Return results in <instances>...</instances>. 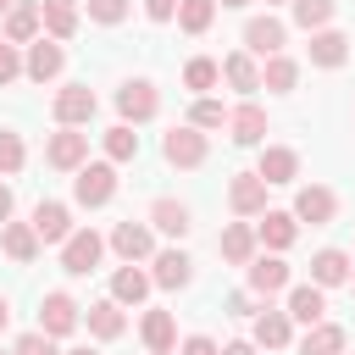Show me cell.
Masks as SVG:
<instances>
[{
  "mask_svg": "<svg viewBox=\"0 0 355 355\" xmlns=\"http://www.w3.org/2000/svg\"><path fill=\"white\" fill-rule=\"evenodd\" d=\"M250 288H255V294H277V288H288V266H283L277 255L250 261Z\"/></svg>",
  "mask_w": 355,
  "mask_h": 355,
  "instance_id": "cell-13",
  "label": "cell"
},
{
  "mask_svg": "<svg viewBox=\"0 0 355 355\" xmlns=\"http://www.w3.org/2000/svg\"><path fill=\"white\" fill-rule=\"evenodd\" d=\"M22 72V61H17V44H0V83H11Z\"/></svg>",
  "mask_w": 355,
  "mask_h": 355,
  "instance_id": "cell-42",
  "label": "cell"
},
{
  "mask_svg": "<svg viewBox=\"0 0 355 355\" xmlns=\"http://www.w3.org/2000/svg\"><path fill=\"white\" fill-rule=\"evenodd\" d=\"M222 72H227V83H233V89H244V94H250V89H261V72H255V61H250V55H227V61H222Z\"/></svg>",
  "mask_w": 355,
  "mask_h": 355,
  "instance_id": "cell-33",
  "label": "cell"
},
{
  "mask_svg": "<svg viewBox=\"0 0 355 355\" xmlns=\"http://www.w3.org/2000/svg\"><path fill=\"white\" fill-rule=\"evenodd\" d=\"M333 17V0H294V22L300 28H322Z\"/></svg>",
  "mask_w": 355,
  "mask_h": 355,
  "instance_id": "cell-36",
  "label": "cell"
},
{
  "mask_svg": "<svg viewBox=\"0 0 355 355\" xmlns=\"http://www.w3.org/2000/svg\"><path fill=\"white\" fill-rule=\"evenodd\" d=\"M61 266L72 272V277H83V272H94L100 266V233H67V250H61Z\"/></svg>",
  "mask_w": 355,
  "mask_h": 355,
  "instance_id": "cell-3",
  "label": "cell"
},
{
  "mask_svg": "<svg viewBox=\"0 0 355 355\" xmlns=\"http://www.w3.org/2000/svg\"><path fill=\"white\" fill-rule=\"evenodd\" d=\"M6 322H11V305H6V294H0V333H6Z\"/></svg>",
  "mask_w": 355,
  "mask_h": 355,
  "instance_id": "cell-48",
  "label": "cell"
},
{
  "mask_svg": "<svg viewBox=\"0 0 355 355\" xmlns=\"http://www.w3.org/2000/svg\"><path fill=\"white\" fill-rule=\"evenodd\" d=\"M294 78H300V67H294L288 55H272V61H266V72H261V83H266V89H277V94H283V89H294Z\"/></svg>",
  "mask_w": 355,
  "mask_h": 355,
  "instance_id": "cell-34",
  "label": "cell"
},
{
  "mask_svg": "<svg viewBox=\"0 0 355 355\" xmlns=\"http://www.w3.org/2000/svg\"><path fill=\"white\" fill-rule=\"evenodd\" d=\"M72 194H78V205H105V200L116 194V166H105V161H94V166H78V183H72Z\"/></svg>",
  "mask_w": 355,
  "mask_h": 355,
  "instance_id": "cell-1",
  "label": "cell"
},
{
  "mask_svg": "<svg viewBox=\"0 0 355 355\" xmlns=\"http://www.w3.org/2000/svg\"><path fill=\"white\" fill-rule=\"evenodd\" d=\"M61 61H67V55H61V44L39 39V44L28 50V61H22V67H28V78H33V83H44V78H55V72H61Z\"/></svg>",
  "mask_w": 355,
  "mask_h": 355,
  "instance_id": "cell-14",
  "label": "cell"
},
{
  "mask_svg": "<svg viewBox=\"0 0 355 355\" xmlns=\"http://www.w3.org/2000/svg\"><path fill=\"white\" fill-rule=\"evenodd\" d=\"M161 150H166V161H172V166H200V161H205V139H200L194 128H172Z\"/></svg>",
  "mask_w": 355,
  "mask_h": 355,
  "instance_id": "cell-6",
  "label": "cell"
},
{
  "mask_svg": "<svg viewBox=\"0 0 355 355\" xmlns=\"http://www.w3.org/2000/svg\"><path fill=\"white\" fill-rule=\"evenodd\" d=\"M244 44H250L255 55H277V50H283V22H277V17H250V22H244Z\"/></svg>",
  "mask_w": 355,
  "mask_h": 355,
  "instance_id": "cell-7",
  "label": "cell"
},
{
  "mask_svg": "<svg viewBox=\"0 0 355 355\" xmlns=\"http://www.w3.org/2000/svg\"><path fill=\"white\" fill-rule=\"evenodd\" d=\"M33 233H39L44 244H67V233H72V216H67V205H55V200H39V205H33Z\"/></svg>",
  "mask_w": 355,
  "mask_h": 355,
  "instance_id": "cell-4",
  "label": "cell"
},
{
  "mask_svg": "<svg viewBox=\"0 0 355 355\" xmlns=\"http://www.w3.org/2000/svg\"><path fill=\"white\" fill-rule=\"evenodd\" d=\"M222 255H227L233 266H250V255H255V233H250L244 222H233V227L222 233Z\"/></svg>",
  "mask_w": 355,
  "mask_h": 355,
  "instance_id": "cell-26",
  "label": "cell"
},
{
  "mask_svg": "<svg viewBox=\"0 0 355 355\" xmlns=\"http://www.w3.org/2000/svg\"><path fill=\"white\" fill-rule=\"evenodd\" d=\"M17 355H61V349L50 344V333H28V338H17Z\"/></svg>",
  "mask_w": 355,
  "mask_h": 355,
  "instance_id": "cell-41",
  "label": "cell"
},
{
  "mask_svg": "<svg viewBox=\"0 0 355 355\" xmlns=\"http://www.w3.org/2000/svg\"><path fill=\"white\" fill-rule=\"evenodd\" d=\"M72 355H94V349H72Z\"/></svg>",
  "mask_w": 355,
  "mask_h": 355,
  "instance_id": "cell-51",
  "label": "cell"
},
{
  "mask_svg": "<svg viewBox=\"0 0 355 355\" xmlns=\"http://www.w3.org/2000/svg\"><path fill=\"white\" fill-rule=\"evenodd\" d=\"M39 17H44V28H50V39H72V28H78L72 0H44V6H39Z\"/></svg>",
  "mask_w": 355,
  "mask_h": 355,
  "instance_id": "cell-24",
  "label": "cell"
},
{
  "mask_svg": "<svg viewBox=\"0 0 355 355\" xmlns=\"http://www.w3.org/2000/svg\"><path fill=\"white\" fill-rule=\"evenodd\" d=\"M89 17L94 22H122L128 17V0H89Z\"/></svg>",
  "mask_w": 355,
  "mask_h": 355,
  "instance_id": "cell-40",
  "label": "cell"
},
{
  "mask_svg": "<svg viewBox=\"0 0 355 355\" xmlns=\"http://www.w3.org/2000/svg\"><path fill=\"white\" fill-rule=\"evenodd\" d=\"M322 311H327V300H322V288H316V283H300V288H288V316H294V322L316 327V322H322Z\"/></svg>",
  "mask_w": 355,
  "mask_h": 355,
  "instance_id": "cell-12",
  "label": "cell"
},
{
  "mask_svg": "<svg viewBox=\"0 0 355 355\" xmlns=\"http://www.w3.org/2000/svg\"><path fill=\"white\" fill-rule=\"evenodd\" d=\"M6 216H11V189H0V227H6Z\"/></svg>",
  "mask_w": 355,
  "mask_h": 355,
  "instance_id": "cell-46",
  "label": "cell"
},
{
  "mask_svg": "<svg viewBox=\"0 0 355 355\" xmlns=\"http://www.w3.org/2000/svg\"><path fill=\"white\" fill-rule=\"evenodd\" d=\"M183 83H189V89H211V83H216V61H205V55L189 61V67H183Z\"/></svg>",
  "mask_w": 355,
  "mask_h": 355,
  "instance_id": "cell-38",
  "label": "cell"
},
{
  "mask_svg": "<svg viewBox=\"0 0 355 355\" xmlns=\"http://www.w3.org/2000/svg\"><path fill=\"white\" fill-rule=\"evenodd\" d=\"M227 311H233V316H250V311H255V300H250V294H233V300H227Z\"/></svg>",
  "mask_w": 355,
  "mask_h": 355,
  "instance_id": "cell-45",
  "label": "cell"
},
{
  "mask_svg": "<svg viewBox=\"0 0 355 355\" xmlns=\"http://www.w3.org/2000/svg\"><path fill=\"white\" fill-rule=\"evenodd\" d=\"M105 155H111V161H133V155H139V133H133L128 122L111 128V133H105Z\"/></svg>",
  "mask_w": 355,
  "mask_h": 355,
  "instance_id": "cell-35",
  "label": "cell"
},
{
  "mask_svg": "<svg viewBox=\"0 0 355 355\" xmlns=\"http://www.w3.org/2000/svg\"><path fill=\"white\" fill-rule=\"evenodd\" d=\"M111 250H116L122 261H144V255H150V227H144V222H116Z\"/></svg>",
  "mask_w": 355,
  "mask_h": 355,
  "instance_id": "cell-11",
  "label": "cell"
},
{
  "mask_svg": "<svg viewBox=\"0 0 355 355\" xmlns=\"http://www.w3.org/2000/svg\"><path fill=\"white\" fill-rule=\"evenodd\" d=\"M94 116V89L89 83H67L61 94H55V122L61 128H78V122H89Z\"/></svg>",
  "mask_w": 355,
  "mask_h": 355,
  "instance_id": "cell-2",
  "label": "cell"
},
{
  "mask_svg": "<svg viewBox=\"0 0 355 355\" xmlns=\"http://www.w3.org/2000/svg\"><path fill=\"white\" fill-rule=\"evenodd\" d=\"M294 216H300V222H311V227H322V222L333 216V194H327V189H300Z\"/></svg>",
  "mask_w": 355,
  "mask_h": 355,
  "instance_id": "cell-20",
  "label": "cell"
},
{
  "mask_svg": "<svg viewBox=\"0 0 355 355\" xmlns=\"http://www.w3.org/2000/svg\"><path fill=\"white\" fill-rule=\"evenodd\" d=\"M89 333H94V338H116V333H122V311H116L111 300L89 305Z\"/></svg>",
  "mask_w": 355,
  "mask_h": 355,
  "instance_id": "cell-32",
  "label": "cell"
},
{
  "mask_svg": "<svg viewBox=\"0 0 355 355\" xmlns=\"http://www.w3.org/2000/svg\"><path fill=\"white\" fill-rule=\"evenodd\" d=\"M22 166V139L11 128H0V172H17Z\"/></svg>",
  "mask_w": 355,
  "mask_h": 355,
  "instance_id": "cell-39",
  "label": "cell"
},
{
  "mask_svg": "<svg viewBox=\"0 0 355 355\" xmlns=\"http://www.w3.org/2000/svg\"><path fill=\"white\" fill-rule=\"evenodd\" d=\"M227 200H233V211H239V216H255V211L266 205V183H261L255 172H239V178H233V189H227Z\"/></svg>",
  "mask_w": 355,
  "mask_h": 355,
  "instance_id": "cell-10",
  "label": "cell"
},
{
  "mask_svg": "<svg viewBox=\"0 0 355 355\" xmlns=\"http://www.w3.org/2000/svg\"><path fill=\"white\" fill-rule=\"evenodd\" d=\"M0 244H6L11 261H33V255H39V233H33V222H28V227H22V222H6V227H0Z\"/></svg>",
  "mask_w": 355,
  "mask_h": 355,
  "instance_id": "cell-16",
  "label": "cell"
},
{
  "mask_svg": "<svg viewBox=\"0 0 355 355\" xmlns=\"http://www.w3.org/2000/svg\"><path fill=\"white\" fill-rule=\"evenodd\" d=\"M39 22H44V17H39V6H11V11H6V39H11V44H22V39H33V33H39Z\"/></svg>",
  "mask_w": 355,
  "mask_h": 355,
  "instance_id": "cell-25",
  "label": "cell"
},
{
  "mask_svg": "<svg viewBox=\"0 0 355 355\" xmlns=\"http://www.w3.org/2000/svg\"><path fill=\"white\" fill-rule=\"evenodd\" d=\"M183 355H222V349H216V344H211V338H200V333H194V338H189V344H183Z\"/></svg>",
  "mask_w": 355,
  "mask_h": 355,
  "instance_id": "cell-44",
  "label": "cell"
},
{
  "mask_svg": "<svg viewBox=\"0 0 355 355\" xmlns=\"http://www.w3.org/2000/svg\"><path fill=\"white\" fill-rule=\"evenodd\" d=\"M222 6H244V0H222Z\"/></svg>",
  "mask_w": 355,
  "mask_h": 355,
  "instance_id": "cell-50",
  "label": "cell"
},
{
  "mask_svg": "<svg viewBox=\"0 0 355 355\" xmlns=\"http://www.w3.org/2000/svg\"><path fill=\"white\" fill-rule=\"evenodd\" d=\"M150 222H155L161 233L183 239V233H189V205H178V200H155V205H150Z\"/></svg>",
  "mask_w": 355,
  "mask_h": 355,
  "instance_id": "cell-21",
  "label": "cell"
},
{
  "mask_svg": "<svg viewBox=\"0 0 355 355\" xmlns=\"http://www.w3.org/2000/svg\"><path fill=\"white\" fill-rule=\"evenodd\" d=\"M144 344H150L155 355H166V349L178 344V327H172L166 311H150V316H144Z\"/></svg>",
  "mask_w": 355,
  "mask_h": 355,
  "instance_id": "cell-28",
  "label": "cell"
},
{
  "mask_svg": "<svg viewBox=\"0 0 355 355\" xmlns=\"http://www.w3.org/2000/svg\"><path fill=\"white\" fill-rule=\"evenodd\" d=\"M344 55H349V39H344V33H333V28L311 33V61H316V67H338Z\"/></svg>",
  "mask_w": 355,
  "mask_h": 355,
  "instance_id": "cell-18",
  "label": "cell"
},
{
  "mask_svg": "<svg viewBox=\"0 0 355 355\" xmlns=\"http://www.w3.org/2000/svg\"><path fill=\"white\" fill-rule=\"evenodd\" d=\"M155 283H161V288H183V283H189V255H183V250L155 255Z\"/></svg>",
  "mask_w": 355,
  "mask_h": 355,
  "instance_id": "cell-27",
  "label": "cell"
},
{
  "mask_svg": "<svg viewBox=\"0 0 355 355\" xmlns=\"http://www.w3.org/2000/svg\"><path fill=\"white\" fill-rule=\"evenodd\" d=\"M349 277V255L344 250H322L316 261H311V283L316 288H333V283H344Z\"/></svg>",
  "mask_w": 355,
  "mask_h": 355,
  "instance_id": "cell-17",
  "label": "cell"
},
{
  "mask_svg": "<svg viewBox=\"0 0 355 355\" xmlns=\"http://www.w3.org/2000/svg\"><path fill=\"white\" fill-rule=\"evenodd\" d=\"M294 172H300V161H294V150H261V183H294Z\"/></svg>",
  "mask_w": 355,
  "mask_h": 355,
  "instance_id": "cell-15",
  "label": "cell"
},
{
  "mask_svg": "<svg viewBox=\"0 0 355 355\" xmlns=\"http://www.w3.org/2000/svg\"><path fill=\"white\" fill-rule=\"evenodd\" d=\"M211 17H216V0H178V22H183V33H205Z\"/></svg>",
  "mask_w": 355,
  "mask_h": 355,
  "instance_id": "cell-30",
  "label": "cell"
},
{
  "mask_svg": "<svg viewBox=\"0 0 355 355\" xmlns=\"http://www.w3.org/2000/svg\"><path fill=\"white\" fill-rule=\"evenodd\" d=\"M227 128H233V144H261V133H266V111H261V105H244V111L227 116Z\"/></svg>",
  "mask_w": 355,
  "mask_h": 355,
  "instance_id": "cell-19",
  "label": "cell"
},
{
  "mask_svg": "<svg viewBox=\"0 0 355 355\" xmlns=\"http://www.w3.org/2000/svg\"><path fill=\"white\" fill-rule=\"evenodd\" d=\"M222 122H227L222 100H194V111H189V128H222Z\"/></svg>",
  "mask_w": 355,
  "mask_h": 355,
  "instance_id": "cell-37",
  "label": "cell"
},
{
  "mask_svg": "<svg viewBox=\"0 0 355 355\" xmlns=\"http://www.w3.org/2000/svg\"><path fill=\"white\" fill-rule=\"evenodd\" d=\"M261 239H266L272 250H288V244H294V216H288V211H266Z\"/></svg>",
  "mask_w": 355,
  "mask_h": 355,
  "instance_id": "cell-31",
  "label": "cell"
},
{
  "mask_svg": "<svg viewBox=\"0 0 355 355\" xmlns=\"http://www.w3.org/2000/svg\"><path fill=\"white\" fill-rule=\"evenodd\" d=\"M116 111L128 116V122H144V116H155V89L139 78V83H122L116 89Z\"/></svg>",
  "mask_w": 355,
  "mask_h": 355,
  "instance_id": "cell-8",
  "label": "cell"
},
{
  "mask_svg": "<svg viewBox=\"0 0 355 355\" xmlns=\"http://www.w3.org/2000/svg\"><path fill=\"white\" fill-rule=\"evenodd\" d=\"M338 349H344V327H333V322H316L300 344V355H338Z\"/></svg>",
  "mask_w": 355,
  "mask_h": 355,
  "instance_id": "cell-23",
  "label": "cell"
},
{
  "mask_svg": "<svg viewBox=\"0 0 355 355\" xmlns=\"http://www.w3.org/2000/svg\"><path fill=\"white\" fill-rule=\"evenodd\" d=\"M83 155H89V133H55V139H50V150H44V161H50V166H61V172L83 166Z\"/></svg>",
  "mask_w": 355,
  "mask_h": 355,
  "instance_id": "cell-9",
  "label": "cell"
},
{
  "mask_svg": "<svg viewBox=\"0 0 355 355\" xmlns=\"http://www.w3.org/2000/svg\"><path fill=\"white\" fill-rule=\"evenodd\" d=\"M144 11H150L155 22H166V17H178V0H144Z\"/></svg>",
  "mask_w": 355,
  "mask_h": 355,
  "instance_id": "cell-43",
  "label": "cell"
},
{
  "mask_svg": "<svg viewBox=\"0 0 355 355\" xmlns=\"http://www.w3.org/2000/svg\"><path fill=\"white\" fill-rule=\"evenodd\" d=\"M255 344L283 349V344H288V311H266V316L255 322Z\"/></svg>",
  "mask_w": 355,
  "mask_h": 355,
  "instance_id": "cell-29",
  "label": "cell"
},
{
  "mask_svg": "<svg viewBox=\"0 0 355 355\" xmlns=\"http://www.w3.org/2000/svg\"><path fill=\"white\" fill-rule=\"evenodd\" d=\"M144 294H150V277H144V272H133V266H122V272L111 277V300H116V305H139Z\"/></svg>",
  "mask_w": 355,
  "mask_h": 355,
  "instance_id": "cell-22",
  "label": "cell"
},
{
  "mask_svg": "<svg viewBox=\"0 0 355 355\" xmlns=\"http://www.w3.org/2000/svg\"><path fill=\"white\" fill-rule=\"evenodd\" d=\"M72 327H78V305H72L67 294H44V305H39V333L61 338V333H72Z\"/></svg>",
  "mask_w": 355,
  "mask_h": 355,
  "instance_id": "cell-5",
  "label": "cell"
},
{
  "mask_svg": "<svg viewBox=\"0 0 355 355\" xmlns=\"http://www.w3.org/2000/svg\"><path fill=\"white\" fill-rule=\"evenodd\" d=\"M222 355H255V349H250V344H227Z\"/></svg>",
  "mask_w": 355,
  "mask_h": 355,
  "instance_id": "cell-47",
  "label": "cell"
},
{
  "mask_svg": "<svg viewBox=\"0 0 355 355\" xmlns=\"http://www.w3.org/2000/svg\"><path fill=\"white\" fill-rule=\"evenodd\" d=\"M266 6H272V0H266Z\"/></svg>",
  "mask_w": 355,
  "mask_h": 355,
  "instance_id": "cell-52",
  "label": "cell"
},
{
  "mask_svg": "<svg viewBox=\"0 0 355 355\" xmlns=\"http://www.w3.org/2000/svg\"><path fill=\"white\" fill-rule=\"evenodd\" d=\"M11 6H17V0H0V11H11Z\"/></svg>",
  "mask_w": 355,
  "mask_h": 355,
  "instance_id": "cell-49",
  "label": "cell"
}]
</instances>
